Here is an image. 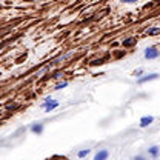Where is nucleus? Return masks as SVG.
Here are the masks:
<instances>
[{
  "mask_svg": "<svg viewBox=\"0 0 160 160\" xmlns=\"http://www.w3.org/2000/svg\"><path fill=\"white\" fill-rule=\"evenodd\" d=\"M132 45H136V37H128L123 40V46H132Z\"/></svg>",
  "mask_w": 160,
  "mask_h": 160,
  "instance_id": "nucleus-7",
  "label": "nucleus"
},
{
  "mask_svg": "<svg viewBox=\"0 0 160 160\" xmlns=\"http://www.w3.org/2000/svg\"><path fill=\"white\" fill-rule=\"evenodd\" d=\"M16 108H17V105H9V106H8V111H11V109H16Z\"/></svg>",
  "mask_w": 160,
  "mask_h": 160,
  "instance_id": "nucleus-13",
  "label": "nucleus"
},
{
  "mask_svg": "<svg viewBox=\"0 0 160 160\" xmlns=\"http://www.w3.org/2000/svg\"><path fill=\"white\" fill-rule=\"evenodd\" d=\"M149 154H151L152 157H157V156H159V146H152V148H149Z\"/></svg>",
  "mask_w": 160,
  "mask_h": 160,
  "instance_id": "nucleus-9",
  "label": "nucleus"
},
{
  "mask_svg": "<svg viewBox=\"0 0 160 160\" xmlns=\"http://www.w3.org/2000/svg\"><path fill=\"white\" fill-rule=\"evenodd\" d=\"M31 131L34 132V134H42L43 132V123H34L32 126H31Z\"/></svg>",
  "mask_w": 160,
  "mask_h": 160,
  "instance_id": "nucleus-4",
  "label": "nucleus"
},
{
  "mask_svg": "<svg viewBox=\"0 0 160 160\" xmlns=\"http://www.w3.org/2000/svg\"><path fill=\"white\" fill-rule=\"evenodd\" d=\"M66 86H68V82H60V83L56 85V88H54V89H56V91H59V89H63V88H66Z\"/></svg>",
  "mask_w": 160,
  "mask_h": 160,
  "instance_id": "nucleus-11",
  "label": "nucleus"
},
{
  "mask_svg": "<svg viewBox=\"0 0 160 160\" xmlns=\"http://www.w3.org/2000/svg\"><path fill=\"white\" fill-rule=\"evenodd\" d=\"M159 32H160V28H159V26L148 29V34H149V36H156V34H159Z\"/></svg>",
  "mask_w": 160,
  "mask_h": 160,
  "instance_id": "nucleus-10",
  "label": "nucleus"
},
{
  "mask_svg": "<svg viewBox=\"0 0 160 160\" xmlns=\"http://www.w3.org/2000/svg\"><path fill=\"white\" fill-rule=\"evenodd\" d=\"M89 152H91V149H82L77 152V156H79L80 159H83V157H88L89 156Z\"/></svg>",
  "mask_w": 160,
  "mask_h": 160,
  "instance_id": "nucleus-8",
  "label": "nucleus"
},
{
  "mask_svg": "<svg viewBox=\"0 0 160 160\" xmlns=\"http://www.w3.org/2000/svg\"><path fill=\"white\" fill-rule=\"evenodd\" d=\"M42 106L45 108V111H52V109H56L57 106H59V102L57 100H52V99H46L43 103H42Z\"/></svg>",
  "mask_w": 160,
  "mask_h": 160,
  "instance_id": "nucleus-2",
  "label": "nucleus"
},
{
  "mask_svg": "<svg viewBox=\"0 0 160 160\" xmlns=\"http://www.w3.org/2000/svg\"><path fill=\"white\" fill-rule=\"evenodd\" d=\"M160 52L159 49L156 48V46H149V48H146L145 49V57L148 60H154V59H159Z\"/></svg>",
  "mask_w": 160,
  "mask_h": 160,
  "instance_id": "nucleus-1",
  "label": "nucleus"
},
{
  "mask_svg": "<svg viewBox=\"0 0 160 160\" xmlns=\"http://www.w3.org/2000/svg\"><path fill=\"white\" fill-rule=\"evenodd\" d=\"M108 156H109L108 149H102V151H99L96 154V160H105V159H108Z\"/></svg>",
  "mask_w": 160,
  "mask_h": 160,
  "instance_id": "nucleus-6",
  "label": "nucleus"
},
{
  "mask_svg": "<svg viewBox=\"0 0 160 160\" xmlns=\"http://www.w3.org/2000/svg\"><path fill=\"white\" fill-rule=\"evenodd\" d=\"M159 79V74H149V76H145V77H140L139 79V83H145V82H151V80H156Z\"/></svg>",
  "mask_w": 160,
  "mask_h": 160,
  "instance_id": "nucleus-5",
  "label": "nucleus"
},
{
  "mask_svg": "<svg viewBox=\"0 0 160 160\" xmlns=\"http://www.w3.org/2000/svg\"><path fill=\"white\" fill-rule=\"evenodd\" d=\"M142 72H143V71H142V69H137V71H136V72H134V74H136V76H137V77H140V76H142Z\"/></svg>",
  "mask_w": 160,
  "mask_h": 160,
  "instance_id": "nucleus-14",
  "label": "nucleus"
},
{
  "mask_svg": "<svg viewBox=\"0 0 160 160\" xmlns=\"http://www.w3.org/2000/svg\"><path fill=\"white\" fill-rule=\"evenodd\" d=\"M123 3H136V2H139V0H122Z\"/></svg>",
  "mask_w": 160,
  "mask_h": 160,
  "instance_id": "nucleus-12",
  "label": "nucleus"
},
{
  "mask_svg": "<svg viewBox=\"0 0 160 160\" xmlns=\"http://www.w3.org/2000/svg\"><path fill=\"white\" fill-rule=\"evenodd\" d=\"M152 122H154V117H152V116H145V117L140 119V126H142V128H146V126H149Z\"/></svg>",
  "mask_w": 160,
  "mask_h": 160,
  "instance_id": "nucleus-3",
  "label": "nucleus"
}]
</instances>
